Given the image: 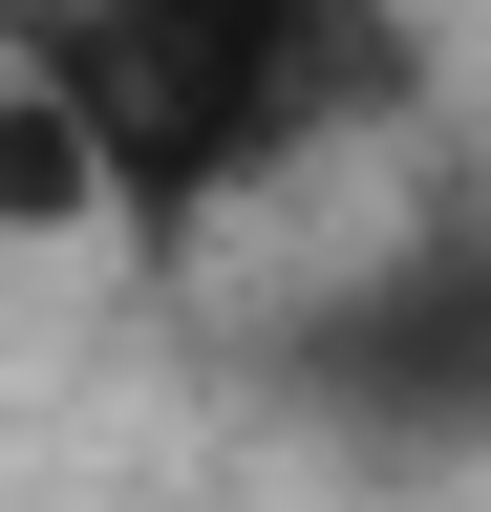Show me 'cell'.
Segmentation results:
<instances>
[{
    "instance_id": "6da1fadb",
    "label": "cell",
    "mask_w": 491,
    "mask_h": 512,
    "mask_svg": "<svg viewBox=\"0 0 491 512\" xmlns=\"http://www.w3.org/2000/svg\"><path fill=\"white\" fill-rule=\"evenodd\" d=\"M22 64L86 107L107 235H150V256H193L235 192H278L299 150H342L427 86V43L385 0H22Z\"/></svg>"
},
{
    "instance_id": "7a4b0ae2",
    "label": "cell",
    "mask_w": 491,
    "mask_h": 512,
    "mask_svg": "<svg viewBox=\"0 0 491 512\" xmlns=\"http://www.w3.org/2000/svg\"><path fill=\"white\" fill-rule=\"evenodd\" d=\"M321 406H363L385 448L491 427V235H427V256H385L363 299H321Z\"/></svg>"
},
{
    "instance_id": "3957f363",
    "label": "cell",
    "mask_w": 491,
    "mask_h": 512,
    "mask_svg": "<svg viewBox=\"0 0 491 512\" xmlns=\"http://www.w3.org/2000/svg\"><path fill=\"white\" fill-rule=\"evenodd\" d=\"M0 235H107V171H86V107L22 64V22H0Z\"/></svg>"
},
{
    "instance_id": "277c9868",
    "label": "cell",
    "mask_w": 491,
    "mask_h": 512,
    "mask_svg": "<svg viewBox=\"0 0 491 512\" xmlns=\"http://www.w3.org/2000/svg\"><path fill=\"white\" fill-rule=\"evenodd\" d=\"M0 22H22V0H0Z\"/></svg>"
}]
</instances>
